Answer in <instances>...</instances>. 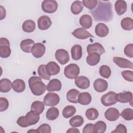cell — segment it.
Returning a JSON list of instances; mask_svg holds the SVG:
<instances>
[{
    "label": "cell",
    "instance_id": "cell-32",
    "mask_svg": "<svg viewBox=\"0 0 133 133\" xmlns=\"http://www.w3.org/2000/svg\"><path fill=\"white\" fill-rule=\"evenodd\" d=\"M84 8V5L82 2L80 1H75L73 2L71 6V10L74 15H78L81 12Z\"/></svg>",
    "mask_w": 133,
    "mask_h": 133
},
{
    "label": "cell",
    "instance_id": "cell-20",
    "mask_svg": "<svg viewBox=\"0 0 133 133\" xmlns=\"http://www.w3.org/2000/svg\"><path fill=\"white\" fill-rule=\"evenodd\" d=\"M46 70L50 76L56 75L60 72V68L56 62L50 61L46 65Z\"/></svg>",
    "mask_w": 133,
    "mask_h": 133
},
{
    "label": "cell",
    "instance_id": "cell-23",
    "mask_svg": "<svg viewBox=\"0 0 133 133\" xmlns=\"http://www.w3.org/2000/svg\"><path fill=\"white\" fill-rule=\"evenodd\" d=\"M35 45L34 41L32 39H25L20 43V48L21 50L26 53L31 52V49L33 46Z\"/></svg>",
    "mask_w": 133,
    "mask_h": 133
},
{
    "label": "cell",
    "instance_id": "cell-8",
    "mask_svg": "<svg viewBox=\"0 0 133 133\" xmlns=\"http://www.w3.org/2000/svg\"><path fill=\"white\" fill-rule=\"evenodd\" d=\"M55 58L61 64L64 65L68 63L70 60L68 52L64 49H59L55 52Z\"/></svg>",
    "mask_w": 133,
    "mask_h": 133
},
{
    "label": "cell",
    "instance_id": "cell-26",
    "mask_svg": "<svg viewBox=\"0 0 133 133\" xmlns=\"http://www.w3.org/2000/svg\"><path fill=\"white\" fill-rule=\"evenodd\" d=\"M12 88L16 92H22L25 89V84L22 79H16L12 83Z\"/></svg>",
    "mask_w": 133,
    "mask_h": 133
},
{
    "label": "cell",
    "instance_id": "cell-27",
    "mask_svg": "<svg viewBox=\"0 0 133 133\" xmlns=\"http://www.w3.org/2000/svg\"><path fill=\"white\" fill-rule=\"evenodd\" d=\"M100 60V55L96 52L91 53L86 57V62L91 66H94L98 64Z\"/></svg>",
    "mask_w": 133,
    "mask_h": 133
},
{
    "label": "cell",
    "instance_id": "cell-15",
    "mask_svg": "<svg viewBox=\"0 0 133 133\" xmlns=\"http://www.w3.org/2000/svg\"><path fill=\"white\" fill-rule=\"evenodd\" d=\"M115 99L117 102L121 103L130 102L132 99V94L130 91L116 94Z\"/></svg>",
    "mask_w": 133,
    "mask_h": 133
},
{
    "label": "cell",
    "instance_id": "cell-30",
    "mask_svg": "<svg viewBox=\"0 0 133 133\" xmlns=\"http://www.w3.org/2000/svg\"><path fill=\"white\" fill-rule=\"evenodd\" d=\"M12 88L11 82L7 78H2L0 81V91L6 93L9 91Z\"/></svg>",
    "mask_w": 133,
    "mask_h": 133
},
{
    "label": "cell",
    "instance_id": "cell-34",
    "mask_svg": "<svg viewBox=\"0 0 133 133\" xmlns=\"http://www.w3.org/2000/svg\"><path fill=\"white\" fill-rule=\"evenodd\" d=\"M122 28L127 31L132 30L133 29V20L130 17H126L123 18L121 21Z\"/></svg>",
    "mask_w": 133,
    "mask_h": 133
},
{
    "label": "cell",
    "instance_id": "cell-38",
    "mask_svg": "<svg viewBox=\"0 0 133 133\" xmlns=\"http://www.w3.org/2000/svg\"><path fill=\"white\" fill-rule=\"evenodd\" d=\"M76 108L73 105L66 106L62 111V115L64 118H68L76 113Z\"/></svg>",
    "mask_w": 133,
    "mask_h": 133
},
{
    "label": "cell",
    "instance_id": "cell-53",
    "mask_svg": "<svg viewBox=\"0 0 133 133\" xmlns=\"http://www.w3.org/2000/svg\"><path fill=\"white\" fill-rule=\"evenodd\" d=\"M37 132V130H29L28 131V132Z\"/></svg>",
    "mask_w": 133,
    "mask_h": 133
},
{
    "label": "cell",
    "instance_id": "cell-1",
    "mask_svg": "<svg viewBox=\"0 0 133 133\" xmlns=\"http://www.w3.org/2000/svg\"><path fill=\"white\" fill-rule=\"evenodd\" d=\"M28 84L32 93L35 96H39L43 95L47 89V86L38 76L31 77L29 79Z\"/></svg>",
    "mask_w": 133,
    "mask_h": 133
},
{
    "label": "cell",
    "instance_id": "cell-36",
    "mask_svg": "<svg viewBox=\"0 0 133 133\" xmlns=\"http://www.w3.org/2000/svg\"><path fill=\"white\" fill-rule=\"evenodd\" d=\"M84 120L83 117L81 115H75L73 116L69 121V124L71 126L74 127L81 126L84 123Z\"/></svg>",
    "mask_w": 133,
    "mask_h": 133
},
{
    "label": "cell",
    "instance_id": "cell-41",
    "mask_svg": "<svg viewBox=\"0 0 133 133\" xmlns=\"http://www.w3.org/2000/svg\"><path fill=\"white\" fill-rule=\"evenodd\" d=\"M99 73L102 77L109 78L111 75V70L108 65H102L99 69Z\"/></svg>",
    "mask_w": 133,
    "mask_h": 133
},
{
    "label": "cell",
    "instance_id": "cell-37",
    "mask_svg": "<svg viewBox=\"0 0 133 133\" xmlns=\"http://www.w3.org/2000/svg\"><path fill=\"white\" fill-rule=\"evenodd\" d=\"M37 72H38L39 76L41 78L46 79V80H50V76L47 72L46 65H45V64L40 65L38 68Z\"/></svg>",
    "mask_w": 133,
    "mask_h": 133
},
{
    "label": "cell",
    "instance_id": "cell-3",
    "mask_svg": "<svg viewBox=\"0 0 133 133\" xmlns=\"http://www.w3.org/2000/svg\"><path fill=\"white\" fill-rule=\"evenodd\" d=\"M79 74V68L75 63H71L65 67L64 74L69 79H75Z\"/></svg>",
    "mask_w": 133,
    "mask_h": 133
},
{
    "label": "cell",
    "instance_id": "cell-46",
    "mask_svg": "<svg viewBox=\"0 0 133 133\" xmlns=\"http://www.w3.org/2000/svg\"><path fill=\"white\" fill-rule=\"evenodd\" d=\"M9 106L8 100L4 97L0 98V111L3 112L6 111Z\"/></svg>",
    "mask_w": 133,
    "mask_h": 133
},
{
    "label": "cell",
    "instance_id": "cell-17",
    "mask_svg": "<svg viewBox=\"0 0 133 133\" xmlns=\"http://www.w3.org/2000/svg\"><path fill=\"white\" fill-rule=\"evenodd\" d=\"M25 116L26 121L29 126L36 124L39 120V114L33 110L29 111Z\"/></svg>",
    "mask_w": 133,
    "mask_h": 133
},
{
    "label": "cell",
    "instance_id": "cell-50",
    "mask_svg": "<svg viewBox=\"0 0 133 133\" xmlns=\"http://www.w3.org/2000/svg\"><path fill=\"white\" fill-rule=\"evenodd\" d=\"M94 124L91 123H89L86 124L83 128L82 132L83 133H92L94 131Z\"/></svg>",
    "mask_w": 133,
    "mask_h": 133
},
{
    "label": "cell",
    "instance_id": "cell-44",
    "mask_svg": "<svg viewBox=\"0 0 133 133\" xmlns=\"http://www.w3.org/2000/svg\"><path fill=\"white\" fill-rule=\"evenodd\" d=\"M38 133H50L51 127L48 124H43L36 129Z\"/></svg>",
    "mask_w": 133,
    "mask_h": 133
},
{
    "label": "cell",
    "instance_id": "cell-40",
    "mask_svg": "<svg viewBox=\"0 0 133 133\" xmlns=\"http://www.w3.org/2000/svg\"><path fill=\"white\" fill-rule=\"evenodd\" d=\"M85 115L87 119L93 121L96 119L98 117L99 112L97 109L91 108L86 110Z\"/></svg>",
    "mask_w": 133,
    "mask_h": 133
},
{
    "label": "cell",
    "instance_id": "cell-22",
    "mask_svg": "<svg viewBox=\"0 0 133 133\" xmlns=\"http://www.w3.org/2000/svg\"><path fill=\"white\" fill-rule=\"evenodd\" d=\"M114 7L117 14L119 16L122 15L127 10V3L125 1L118 0L115 3Z\"/></svg>",
    "mask_w": 133,
    "mask_h": 133
},
{
    "label": "cell",
    "instance_id": "cell-24",
    "mask_svg": "<svg viewBox=\"0 0 133 133\" xmlns=\"http://www.w3.org/2000/svg\"><path fill=\"white\" fill-rule=\"evenodd\" d=\"M79 23L84 29L90 28L92 24V19L89 15H83L79 19Z\"/></svg>",
    "mask_w": 133,
    "mask_h": 133
},
{
    "label": "cell",
    "instance_id": "cell-28",
    "mask_svg": "<svg viewBox=\"0 0 133 133\" xmlns=\"http://www.w3.org/2000/svg\"><path fill=\"white\" fill-rule=\"evenodd\" d=\"M79 92L76 89L69 90L66 94V99L68 101L71 103H77L78 102V96Z\"/></svg>",
    "mask_w": 133,
    "mask_h": 133
},
{
    "label": "cell",
    "instance_id": "cell-29",
    "mask_svg": "<svg viewBox=\"0 0 133 133\" xmlns=\"http://www.w3.org/2000/svg\"><path fill=\"white\" fill-rule=\"evenodd\" d=\"M72 58L74 60H79L82 56V48L79 45H75L71 48Z\"/></svg>",
    "mask_w": 133,
    "mask_h": 133
},
{
    "label": "cell",
    "instance_id": "cell-9",
    "mask_svg": "<svg viewBox=\"0 0 133 133\" xmlns=\"http://www.w3.org/2000/svg\"><path fill=\"white\" fill-rule=\"evenodd\" d=\"M113 62L119 67L121 68L133 69V64L130 61L127 59L119 57H114L113 58Z\"/></svg>",
    "mask_w": 133,
    "mask_h": 133
},
{
    "label": "cell",
    "instance_id": "cell-42",
    "mask_svg": "<svg viewBox=\"0 0 133 133\" xmlns=\"http://www.w3.org/2000/svg\"><path fill=\"white\" fill-rule=\"evenodd\" d=\"M121 116L127 121H131L133 119V110L130 108H126L122 111Z\"/></svg>",
    "mask_w": 133,
    "mask_h": 133
},
{
    "label": "cell",
    "instance_id": "cell-33",
    "mask_svg": "<svg viewBox=\"0 0 133 133\" xmlns=\"http://www.w3.org/2000/svg\"><path fill=\"white\" fill-rule=\"evenodd\" d=\"M59 112L58 109L55 107H51L47 111L46 116L50 121H54L59 116Z\"/></svg>",
    "mask_w": 133,
    "mask_h": 133
},
{
    "label": "cell",
    "instance_id": "cell-19",
    "mask_svg": "<svg viewBox=\"0 0 133 133\" xmlns=\"http://www.w3.org/2000/svg\"><path fill=\"white\" fill-rule=\"evenodd\" d=\"M95 33L100 37H104L107 36L109 32V30L107 25L103 23H99L95 28Z\"/></svg>",
    "mask_w": 133,
    "mask_h": 133
},
{
    "label": "cell",
    "instance_id": "cell-25",
    "mask_svg": "<svg viewBox=\"0 0 133 133\" xmlns=\"http://www.w3.org/2000/svg\"><path fill=\"white\" fill-rule=\"evenodd\" d=\"M91 96L87 92L79 93L78 96V102L82 105H88L91 101Z\"/></svg>",
    "mask_w": 133,
    "mask_h": 133
},
{
    "label": "cell",
    "instance_id": "cell-11",
    "mask_svg": "<svg viewBox=\"0 0 133 133\" xmlns=\"http://www.w3.org/2000/svg\"><path fill=\"white\" fill-rule=\"evenodd\" d=\"M72 34L75 37L80 39H85L89 37H94L92 35L83 28H79L75 29Z\"/></svg>",
    "mask_w": 133,
    "mask_h": 133
},
{
    "label": "cell",
    "instance_id": "cell-51",
    "mask_svg": "<svg viewBox=\"0 0 133 133\" xmlns=\"http://www.w3.org/2000/svg\"><path fill=\"white\" fill-rule=\"evenodd\" d=\"M0 10H1V20H3L5 18L6 16V10L5 8H4L2 6H0Z\"/></svg>",
    "mask_w": 133,
    "mask_h": 133
},
{
    "label": "cell",
    "instance_id": "cell-48",
    "mask_svg": "<svg viewBox=\"0 0 133 133\" xmlns=\"http://www.w3.org/2000/svg\"><path fill=\"white\" fill-rule=\"evenodd\" d=\"M17 123L19 126L21 127H27L29 126V124L26 121L25 116H22L19 117L17 121Z\"/></svg>",
    "mask_w": 133,
    "mask_h": 133
},
{
    "label": "cell",
    "instance_id": "cell-4",
    "mask_svg": "<svg viewBox=\"0 0 133 133\" xmlns=\"http://www.w3.org/2000/svg\"><path fill=\"white\" fill-rule=\"evenodd\" d=\"M10 54L11 49L8 39L1 37L0 38V57L3 58H6L9 57Z\"/></svg>",
    "mask_w": 133,
    "mask_h": 133
},
{
    "label": "cell",
    "instance_id": "cell-49",
    "mask_svg": "<svg viewBox=\"0 0 133 133\" xmlns=\"http://www.w3.org/2000/svg\"><path fill=\"white\" fill-rule=\"evenodd\" d=\"M112 133H126L127 132V128L123 124L118 125L115 129L111 132Z\"/></svg>",
    "mask_w": 133,
    "mask_h": 133
},
{
    "label": "cell",
    "instance_id": "cell-52",
    "mask_svg": "<svg viewBox=\"0 0 133 133\" xmlns=\"http://www.w3.org/2000/svg\"><path fill=\"white\" fill-rule=\"evenodd\" d=\"M66 132L70 133H79V130L75 128H70L66 131Z\"/></svg>",
    "mask_w": 133,
    "mask_h": 133
},
{
    "label": "cell",
    "instance_id": "cell-13",
    "mask_svg": "<svg viewBox=\"0 0 133 133\" xmlns=\"http://www.w3.org/2000/svg\"><path fill=\"white\" fill-rule=\"evenodd\" d=\"M87 53L89 55L91 53L96 52L100 55H102L105 52V49L103 46L99 43H95L89 44L87 47Z\"/></svg>",
    "mask_w": 133,
    "mask_h": 133
},
{
    "label": "cell",
    "instance_id": "cell-47",
    "mask_svg": "<svg viewBox=\"0 0 133 133\" xmlns=\"http://www.w3.org/2000/svg\"><path fill=\"white\" fill-rule=\"evenodd\" d=\"M125 54L129 58L133 57V44L132 43L127 45L124 48Z\"/></svg>",
    "mask_w": 133,
    "mask_h": 133
},
{
    "label": "cell",
    "instance_id": "cell-16",
    "mask_svg": "<svg viewBox=\"0 0 133 133\" xmlns=\"http://www.w3.org/2000/svg\"><path fill=\"white\" fill-rule=\"evenodd\" d=\"M120 114L117 109L115 108H109L104 113V116L109 121H115L119 117Z\"/></svg>",
    "mask_w": 133,
    "mask_h": 133
},
{
    "label": "cell",
    "instance_id": "cell-14",
    "mask_svg": "<svg viewBox=\"0 0 133 133\" xmlns=\"http://www.w3.org/2000/svg\"><path fill=\"white\" fill-rule=\"evenodd\" d=\"M94 88L98 92H102L105 91L108 87V82L102 78H98L94 82Z\"/></svg>",
    "mask_w": 133,
    "mask_h": 133
},
{
    "label": "cell",
    "instance_id": "cell-45",
    "mask_svg": "<svg viewBox=\"0 0 133 133\" xmlns=\"http://www.w3.org/2000/svg\"><path fill=\"white\" fill-rule=\"evenodd\" d=\"M123 77L129 82H133V72L132 71L125 70L121 73Z\"/></svg>",
    "mask_w": 133,
    "mask_h": 133
},
{
    "label": "cell",
    "instance_id": "cell-21",
    "mask_svg": "<svg viewBox=\"0 0 133 133\" xmlns=\"http://www.w3.org/2000/svg\"><path fill=\"white\" fill-rule=\"evenodd\" d=\"M47 90L48 91H60L62 87V84L60 80L54 78L51 79L47 85Z\"/></svg>",
    "mask_w": 133,
    "mask_h": 133
},
{
    "label": "cell",
    "instance_id": "cell-2",
    "mask_svg": "<svg viewBox=\"0 0 133 133\" xmlns=\"http://www.w3.org/2000/svg\"><path fill=\"white\" fill-rule=\"evenodd\" d=\"M95 12L93 14L95 19L99 20H104V21H108L109 19L107 17L108 15L110 17H112V10L111 5L110 4L107 3L99 4L97 9L92 11V13Z\"/></svg>",
    "mask_w": 133,
    "mask_h": 133
},
{
    "label": "cell",
    "instance_id": "cell-39",
    "mask_svg": "<svg viewBox=\"0 0 133 133\" xmlns=\"http://www.w3.org/2000/svg\"><path fill=\"white\" fill-rule=\"evenodd\" d=\"M107 129L106 123L103 121H98L94 126V131L96 133H103Z\"/></svg>",
    "mask_w": 133,
    "mask_h": 133
},
{
    "label": "cell",
    "instance_id": "cell-10",
    "mask_svg": "<svg viewBox=\"0 0 133 133\" xmlns=\"http://www.w3.org/2000/svg\"><path fill=\"white\" fill-rule=\"evenodd\" d=\"M45 46L44 44L41 43H37L35 44V45L32 47L31 49V52L34 57L39 58L44 55L45 52Z\"/></svg>",
    "mask_w": 133,
    "mask_h": 133
},
{
    "label": "cell",
    "instance_id": "cell-7",
    "mask_svg": "<svg viewBox=\"0 0 133 133\" xmlns=\"http://www.w3.org/2000/svg\"><path fill=\"white\" fill-rule=\"evenodd\" d=\"M115 95L116 93L113 91H109L103 95L101 98L102 104L105 107L116 104L117 101L115 99Z\"/></svg>",
    "mask_w": 133,
    "mask_h": 133
},
{
    "label": "cell",
    "instance_id": "cell-18",
    "mask_svg": "<svg viewBox=\"0 0 133 133\" xmlns=\"http://www.w3.org/2000/svg\"><path fill=\"white\" fill-rule=\"evenodd\" d=\"M75 84L77 87L81 89H85L89 87L90 81L86 76H79L75 78Z\"/></svg>",
    "mask_w": 133,
    "mask_h": 133
},
{
    "label": "cell",
    "instance_id": "cell-35",
    "mask_svg": "<svg viewBox=\"0 0 133 133\" xmlns=\"http://www.w3.org/2000/svg\"><path fill=\"white\" fill-rule=\"evenodd\" d=\"M45 108L44 103L40 101H35L32 102L31 106V110H33L38 114H41Z\"/></svg>",
    "mask_w": 133,
    "mask_h": 133
},
{
    "label": "cell",
    "instance_id": "cell-43",
    "mask_svg": "<svg viewBox=\"0 0 133 133\" xmlns=\"http://www.w3.org/2000/svg\"><path fill=\"white\" fill-rule=\"evenodd\" d=\"M83 5L90 10L94 9L98 4L97 0H83L82 1Z\"/></svg>",
    "mask_w": 133,
    "mask_h": 133
},
{
    "label": "cell",
    "instance_id": "cell-5",
    "mask_svg": "<svg viewBox=\"0 0 133 133\" xmlns=\"http://www.w3.org/2000/svg\"><path fill=\"white\" fill-rule=\"evenodd\" d=\"M42 9L46 13L52 14L55 12L58 8V3L54 0H45L42 3Z\"/></svg>",
    "mask_w": 133,
    "mask_h": 133
},
{
    "label": "cell",
    "instance_id": "cell-31",
    "mask_svg": "<svg viewBox=\"0 0 133 133\" xmlns=\"http://www.w3.org/2000/svg\"><path fill=\"white\" fill-rule=\"evenodd\" d=\"M35 23L32 20H26L25 21L22 26V30L24 32L26 33H31L34 31L35 29Z\"/></svg>",
    "mask_w": 133,
    "mask_h": 133
},
{
    "label": "cell",
    "instance_id": "cell-6",
    "mask_svg": "<svg viewBox=\"0 0 133 133\" xmlns=\"http://www.w3.org/2000/svg\"><path fill=\"white\" fill-rule=\"evenodd\" d=\"M60 101V97L58 94L55 92H48L44 97L43 102L47 106H55Z\"/></svg>",
    "mask_w": 133,
    "mask_h": 133
},
{
    "label": "cell",
    "instance_id": "cell-12",
    "mask_svg": "<svg viewBox=\"0 0 133 133\" xmlns=\"http://www.w3.org/2000/svg\"><path fill=\"white\" fill-rule=\"evenodd\" d=\"M51 25V21L47 16H41L37 20V25L41 30H46L50 28Z\"/></svg>",
    "mask_w": 133,
    "mask_h": 133
}]
</instances>
